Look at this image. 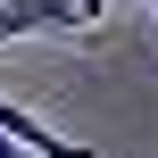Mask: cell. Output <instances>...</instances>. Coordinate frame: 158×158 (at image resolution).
<instances>
[{
    "mask_svg": "<svg viewBox=\"0 0 158 158\" xmlns=\"http://www.w3.org/2000/svg\"><path fill=\"white\" fill-rule=\"evenodd\" d=\"M100 0H0V42H25V33H100Z\"/></svg>",
    "mask_w": 158,
    "mask_h": 158,
    "instance_id": "1",
    "label": "cell"
},
{
    "mask_svg": "<svg viewBox=\"0 0 158 158\" xmlns=\"http://www.w3.org/2000/svg\"><path fill=\"white\" fill-rule=\"evenodd\" d=\"M0 158H17V142H8V133H0Z\"/></svg>",
    "mask_w": 158,
    "mask_h": 158,
    "instance_id": "3",
    "label": "cell"
},
{
    "mask_svg": "<svg viewBox=\"0 0 158 158\" xmlns=\"http://www.w3.org/2000/svg\"><path fill=\"white\" fill-rule=\"evenodd\" d=\"M0 133L17 142V150H33V158H100V150H83V142H67V133H50L33 108H17V100H0Z\"/></svg>",
    "mask_w": 158,
    "mask_h": 158,
    "instance_id": "2",
    "label": "cell"
},
{
    "mask_svg": "<svg viewBox=\"0 0 158 158\" xmlns=\"http://www.w3.org/2000/svg\"><path fill=\"white\" fill-rule=\"evenodd\" d=\"M150 8H158V0H150Z\"/></svg>",
    "mask_w": 158,
    "mask_h": 158,
    "instance_id": "4",
    "label": "cell"
}]
</instances>
